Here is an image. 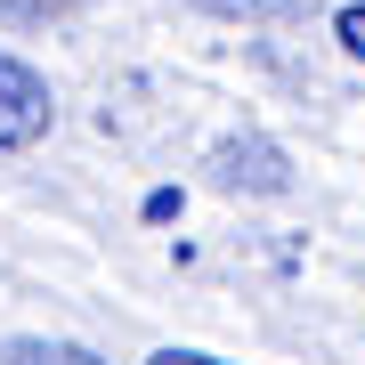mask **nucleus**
I'll return each instance as SVG.
<instances>
[{"mask_svg": "<svg viewBox=\"0 0 365 365\" xmlns=\"http://www.w3.org/2000/svg\"><path fill=\"white\" fill-rule=\"evenodd\" d=\"M333 41L349 49V66H365V0H341L333 9Z\"/></svg>", "mask_w": 365, "mask_h": 365, "instance_id": "nucleus-5", "label": "nucleus"}, {"mask_svg": "<svg viewBox=\"0 0 365 365\" xmlns=\"http://www.w3.org/2000/svg\"><path fill=\"white\" fill-rule=\"evenodd\" d=\"M49 122H57V90H49V73L25 66L16 49H0V155H25V146L49 138Z\"/></svg>", "mask_w": 365, "mask_h": 365, "instance_id": "nucleus-1", "label": "nucleus"}, {"mask_svg": "<svg viewBox=\"0 0 365 365\" xmlns=\"http://www.w3.org/2000/svg\"><path fill=\"white\" fill-rule=\"evenodd\" d=\"M146 365H235V357H211V349H187V341H163Z\"/></svg>", "mask_w": 365, "mask_h": 365, "instance_id": "nucleus-6", "label": "nucleus"}, {"mask_svg": "<svg viewBox=\"0 0 365 365\" xmlns=\"http://www.w3.org/2000/svg\"><path fill=\"white\" fill-rule=\"evenodd\" d=\"M0 365H106L81 341H0Z\"/></svg>", "mask_w": 365, "mask_h": 365, "instance_id": "nucleus-4", "label": "nucleus"}, {"mask_svg": "<svg viewBox=\"0 0 365 365\" xmlns=\"http://www.w3.org/2000/svg\"><path fill=\"white\" fill-rule=\"evenodd\" d=\"M211 187L220 195H284L292 170L268 138H227V146H211Z\"/></svg>", "mask_w": 365, "mask_h": 365, "instance_id": "nucleus-2", "label": "nucleus"}, {"mask_svg": "<svg viewBox=\"0 0 365 365\" xmlns=\"http://www.w3.org/2000/svg\"><path fill=\"white\" fill-rule=\"evenodd\" d=\"M203 16H220V25H292V16H309L317 0H195Z\"/></svg>", "mask_w": 365, "mask_h": 365, "instance_id": "nucleus-3", "label": "nucleus"}]
</instances>
